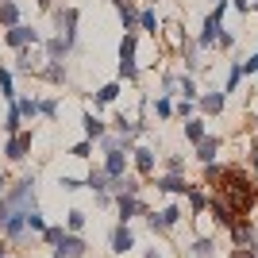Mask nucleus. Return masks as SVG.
<instances>
[{"label":"nucleus","instance_id":"f257e3e1","mask_svg":"<svg viewBox=\"0 0 258 258\" xmlns=\"http://www.w3.org/2000/svg\"><path fill=\"white\" fill-rule=\"evenodd\" d=\"M135 46H139V35H135V31H123V39H119V81H135V77H139Z\"/></svg>","mask_w":258,"mask_h":258},{"label":"nucleus","instance_id":"f03ea898","mask_svg":"<svg viewBox=\"0 0 258 258\" xmlns=\"http://www.w3.org/2000/svg\"><path fill=\"white\" fill-rule=\"evenodd\" d=\"M4 201H8L12 212H16V208H35V173H23L20 181L4 193Z\"/></svg>","mask_w":258,"mask_h":258},{"label":"nucleus","instance_id":"7ed1b4c3","mask_svg":"<svg viewBox=\"0 0 258 258\" xmlns=\"http://www.w3.org/2000/svg\"><path fill=\"white\" fill-rule=\"evenodd\" d=\"M43 43V35L35 31L31 23H16V27H8L4 31V46H12V50H27V46Z\"/></svg>","mask_w":258,"mask_h":258},{"label":"nucleus","instance_id":"20e7f679","mask_svg":"<svg viewBox=\"0 0 258 258\" xmlns=\"http://www.w3.org/2000/svg\"><path fill=\"white\" fill-rule=\"evenodd\" d=\"M54 16V31L62 35V39H70V43H77V23H81V12L77 8H50Z\"/></svg>","mask_w":258,"mask_h":258},{"label":"nucleus","instance_id":"39448f33","mask_svg":"<svg viewBox=\"0 0 258 258\" xmlns=\"http://www.w3.org/2000/svg\"><path fill=\"white\" fill-rule=\"evenodd\" d=\"M147 224H151V231L166 235L170 227L181 224V208H177V205H166V208H158V212H147Z\"/></svg>","mask_w":258,"mask_h":258},{"label":"nucleus","instance_id":"423d86ee","mask_svg":"<svg viewBox=\"0 0 258 258\" xmlns=\"http://www.w3.org/2000/svg\"><path fill=\"white\" fill-rule=\"evenodd\" d=\"M31 143H35L31 131H16V135H8V143H4V158H8V162H23L27 154H31Z\"/></svg>","mask_w":258,"mask_h":258},{"label":"nucleus","instance_id":"0eeeda50","mask_svg":"<svg viewBox=\"0 0 258 258\" xmlns=\"http://www.w3.org/2000/svg\"><path fill=\"white\" fill-rule=\"evenodd\" d=\"M227 231H231V239H235V247H243V250H258V227H254V224H247V216H239V220L227 227Z\"/></svg>","mask_w":258,"mask_h":258},{"label":"nucleus","instance_id":"6e6552de","mask_svg":"<svg viewBox=\"0 0 258 258\" xmlns=\"http://www.w3.org/2000/svg\"><path fill=\"white\" fill-rule=\"evenodd\" d=\"M0 235L8 239V243H20V239L27 235V208H16V212L0 224Z\"/></svg>","mask_w":258,"mask_h":258},{"label":"nucleus","instance_id":"1a4fd4ad","mask_svg":"<svg viewBox=\"0 0 258 258\" xmlns=\"http://www.w3.org/2000/svg\"><path fill=\"white\" fill-rule=\"evenodd\" d=\"M116 212H119V224H131L135 216H147L151 208L143 205V197H116Z\"/></svg>","mask_w":258,"mask_h":258},{"label":"nucleus","instance_id":"9d476101","mask_svg":"<svg viewBox=\"0 0 258 258\" xmlns=\"http://www.w3.org/2000/svg\"><path fill=\"white\" fill-rule=\"evenodd\" d=\"M108 250H112V254H127V250H135V235H131L127 224L112 227V235H108Z\"/></svg>","mask_w":258,"mask_h":258},{"label":"nucleus","instance_id":"9b49d317","mask_svg":"<svg viewBox=\"0 0 258 258\" xmlns=\"http://www.w3.org/2000/svg\"><path fill=\"white\" fill-rule=\"evenodd\" d=\"M154 189H162V193H170V197H185L193 185L185 181V173H162V177H154Z\"/></svg>","mask_w":258,"mask_h":258},{"label":"nucleus","instance_id":"f8f14e48","mask_svg":"<svg viewBox=\"0 0 258 258\" xmlns=\"http://www.w3.org/2000/svg\"><path fill=\"white\" fill-rule=\"evenodd\" d=\"M208 212H212V220H216V224H220V227H231V224H235V220H239V216H235V208H231V205H227V201H224V197H208Z\"/></svg>","mask_w":258,"mask_h":258},{"label":"nucleus","instance_id":"ddd939ff","mask_svg":"<svg viewBox=\"0 0 258 258\" xmlns=\"http://www.w3.org/2000/svg\"><path fill=\"white\" fill-rule=\"evenodd\" d=\"M224 104H227V93H201L197 97V112L201 116H220Z\"/></svg>","mask_w":258,"mask_h":258},{"label":"nucleus","instance_id":"4468645a","mask_svg":"<svg viewBox=\"0 0 258 258\" xmlns=\"http://www.w3.org/2000/svg\"><path fill=\"white\" fill-rule=\"evenodd\" d=\"M131 162H135V170H139L143 177H151V173H154V162H158V154H154L151 147H139V143H135V151H131Z\"/></svg>","mask_w":258,"mask_h":258},{"label":"nucleus","instance_id":"2eb2a0df","mask_svg":"<svg viewBox=\"0 0 258 258\" xmlns=\"http://www.w3.org/2000/svg\"><path fill=\"white\" fill-rule=\"evenodd\" d=\"M54 250H58V254H62V258H85L89 243H85V239H81V235H74V231H70V235H66V239H62V243H58V247H54Z\"/></svg>","mask_w":258,"mask_h":258},{"label":"nucleus","instance_id":"dca6fc26","mask_svg":"<svg viewBox=\"0 0 258 258\" xmlns=\"http://www.w3.org/2000/svg\"><path fill=\"white\" fill-rule=\"evenodd\" d=\"M43 50H46V62H62L66 54L74 50V43L62 39V35H54V39H43Z\"/></svg>","mask_w":258,"mask_h":258},{"label":"nucleus","instance_id":"f3484780","mask_svg":"<svg viewBox=\"0 0 258 258\" xmlns=\"http://www.w3.org/2000/svg\"><path fill=\"white\" fill-rule=\"evenodd\" d=\"M104 173L112 177V181L123 177V173H127V154H123V151H108L104 154Z\"/></svg>","mask_w":258,"mask_h":258},{"label":"nucleus","instance_id":"a211bd4d","mask_svg":"<svg viewBox=\"0 0 258 258\" xmlns=\"http://www.w3.org/2000/svg\"><path fill=\"white\" fill-rule=\"evenodd\" d=\"M81 127H85V139H93V143L108 135L104 119H100V116H93V112H81Z\"/></svg>","mask_w":258,"mask_h":258},{"label":"nucleus","instance_id":"6ab92c4d","mask_svg":"<svg viewBox=\"0 0 258 258\" xmlns=\"http://www.w3.org/2000/svg\"><path fill=\"white\" fill-rule=\"evenodd\" d=\"M85 189H93V193H108V189H112V177L104 173V166L89 170V177H85Z\"/></svg>","mask_w":258,"mask_h":258},{"label":"nucleus","instance_id":"aec40b11","mask_svg":"<svg viewBox=\"0 0 258 258\" xmlns=\"http://www.w3.org/2000/svg\"><path fill=\"white\" fill-rule=\"evenodd\" d=\"M39 77H43V81H50V85H66V66L62 62H46V66H39Z\"/></svg>","mask_w":258,"mask_h":258},{"label":"nucleus","instance_id":"412c9836","mask_svg":"<svg viewBox=\"0 0 258 258\" xmlns=\"http://www.w3.org/2000/svg\"><path fill=\"white\" fill-rule=\"evenodd\" d=\"M216 154H220V139L216 135H205V139L197 143V158L201 162H216Z\"/></svg>","mask_w":258,"mask_h":258},{"label":"nucleus","instance_id":"4be33fe9","mask_svg":"<svg viewBox=\"0 0 258 258\" xmlns=\"http://www.w3.org/2000/svg\"><path fill=\"white\" fill-rule=\"evenodd\" d=\"M16 70H20V74H39V58L31 54V46H27V50H16Z\"/></svg>","mask_w":258,"mask_h":258},{"label":"nucleus","instance_id":"5701e85b","mask_svg":"<svg viewBox=\"0 0 258 258\" xmlns=\"http://www.w3.org/2000/svg\"><path fill=\"white\" fill-rule=\"evenodd\" d=\"M119 23H123V31H135V27H139V8H135V4H119Z\"/></svg>","mask_w":258,"mask_h":258},{"label":"nucleus","instance_id":"b1692460","mask_svg":"<svg viewBox=\"0 0 258 258\" xmlns=\"http://www.w3.org/2000/svg\"><path fill=\"white\" fill-rule=\"evenodd\" d=\"M208 131H205V116H193V119H185V139L189 143H201Z\"/></svg>","mask_w":258,"mask_h":258},{"label":"nucleus","instance_id":"393cba45","mask_svg":"<svg viewBox=\"0 0 258 258\" xmlns=\"http://www.w3.org/2000/svg\"><path fill=\"white\" fill-rule=\"evenodd\" d=\"M177 93H181V100H197V97H201L193 74H181V77H177Z\"/></svg>","mask_w":258,"mask_h":258},{"label":"nucleus","instance_id":"a878e982","mask_svg":"<svg viewBox=\"0 0 258 258\" xmlns=\"http://www.w3.org/2000/svg\"><path fill=\"white\" fill-rule=\"evenodd\" d=\"M16 131H23V116H20V108H16V100H12L8 116H4V135H16Z\"/></svg>","mask_w":258,"mask_h":258},{"label":"nucleus","instance_id":"bb28decb","mask_svg":"<svg viewBox=\"0 0 258 258\" xmlns=\"http://www.w3.org/2000/svg\"><path fill=\"white\" fill-rule=\"evenodd\" d=\"M0 23H4V27H16V23H20V4H16V0H4V4H0Z\"/></svg>","mask_w":258,"mask_h":258},{"label":"nucleus","instance_id":"cd10ccee","mask_svg":"<svg viewBox=\"0 0 258 258\" xmlns=\"http://www.w3.org/2000/svg\"><path fill=\"white\" fill-rule=\"evenodd\" d=\"M185 74H197V70H201V46L197 43H185Z\"/></svg>","mask_w":258,"mask_h":258},{"label":"nucleus","instance_id":"c85d7f7f","mask_svg":"<svg viewBox=\"0 0 258 258\" xmlns=\"http://www.w3.org/2000/svg\"><path fill=\"white\" fill-rule=\"evenodd\" d=\"M119 93H123V85H119V81H108V85H100V89H97V104H112Z\"/></svg>","mask_w":258,"mask_h":258},{"label":"nucleus","instance_id":"c756f323","mask_svg":"<svg viewBox=\"0 0 258 258\" xmlns=\"http://www.w3.org/2000/svg\"><path fill=\"white\" fill-rule=\"evenodd\" d=\"M66 231H74V235L85 231V212H81V208H70V212H66Z\"/></svg>","mask_w":258,"mask_h":258},{"label":"nucleus","instance_id":"7c9ffc66","mask_svg":"<svg viewBox=\"0 0 258 258\" xmlns=\"http://www.w3.org/2000/svg\"><path fill=\"white\" fill-rule=\"evenodd\" d=\"M0 97L8 100H16V81H12V70H4V66H0Z\"/></svg>","mask_w":258,"mask_h":258},{"label":"nucleus","instance_id":"2f4dec72","mask_svg":"<svg viewBox=\"0 0 258 258\" xmlns=\"http://www.w3.org/2000/svg\"><path fill=\"white\" fill-rule=\"evenodd\" d=\"M66 235H70V231H66V227H58V224H46V227H43V243H46V247H58Z\"/></svg>","mask_w":258,"mask_h":258},{"label":"nucleus","instance_id":"473e14b6","mask_svg":"<svg viewBox=\"0 0 258 258\" xmlns=\"http://www.w3.org/2000/svg\"><path fill=\"white\" fill-rule=\"evenodd\" d=\"M185 197H189V208H193V216H201V212L208 208V197H205V189H197V185H193V189H189Z\"/></svg>","mask_w":258,"mask_h":258},{"label":"nucleus","instance_id":"72a5a7b5","mask_svg":"<svg viewBox=\"0 0 258 258\" xmlns=\"http://www.w3.org/2000/svg\"><path fill=\"white\" fill-rule=\"evenodd\" d=\"M139 27L147 35H158V16H154L151 8H139Z\"/></svg>","mask_w":258,"mask_h":258},{"label":"nucleus","instance_id":"f704fd0d","mask_svg":"<svg viewBox=\"0 0 258 258\" xmlns=\"http://www.w3.org/2000/svg\"><path fill=\"white\" fill-rule=\"evenodd\" d=\"M16 108H20V116L23 119H35V116H39V100H35V97H16Z\"/></svg>","mask_w":258,"mask_h":258},{"label":"nucleus","instance_id":"c9c22d12","mask_svg":"<svg viewBox=\"0 0 258 258\" xmlns=\"http://www.w3.org/2000/svg\"><path fill=\"white\" fill-rule=\"evenodd\" d=\"M189 250H193L197 258H216V243H212V239H193V247H189Z\"/></svg>","mask_w":258,"mask_h":258},{"label":"nucleus","instance_id":"e433bc0d","mask_svg":"<svg viewBox=\"0 0 258 258\" xmlns=\"http://www.w3.org/2000/svg\"><path fill=\"white\" fill-rule=\"evenodd\" d=\"M43 227H46L43 212H39V208H27V231H35V235H43Z\"/></svg>","mask_w":258,"mask_h":258},{"label":"nucleus","instance_id":"4c0bfd02","mask_svg":"<svg viewBox=\"0 0 258 258\" xmlns=\"http://www.w3.org/2000/svg\"><path fill=\"white\" fill-rule=\"evenodd\" d=\"M239 81H243V70H239V62H231V70H227V81H224V93H235Z\"/></svg>","mask_w":258,"mask_h":258},{"label":"nucleus","instance_id":"58836bf2","mask_svg":"<svg viewBox=\"0 0 258 258\" xmlns=\"http://www.w3.org/2000/svg\"><path fill=\"white\" fill-rule=\"evenodd\" d=\"M39 116L58 119V100H54V97H43V100H39Z\"/></svg>","mask_w":258,"mask_h":258},{"label":"nucleus","instance_id":"ea45409f","mask_svg":"<svg viewBox=\"0 0 258 258\" xmlns=\"http://www.w3.org/2000/svg\"><path fill=\"white\" fill-rule=\"evenodd\" d=\"M89 154H93V139H81L70 147V158H89Z\"/></svg>","mask_w":258,"mask_h":258},{"label":"nucleus","instance_id":"a19ab883","mask_svg":"<svg viewBox=\"0 0 258 258\" xmlns=\"http://www.w3.org/2000/svg\"><path fill=\"white\" fill-rule=\"evenodd\" d=\"M154 112H158L162 119H170L173 116V97H158V100H154Z\"/></svg>","mask_w":258,"mask_h":258},{"label":"nucleus","instance_id":"79ce46f5","mask_svg":"<svg viewBox=\"0 0 258 258\" xmlns=\"http://www.w3.org/2000/svg\"><path fill=\"white\" fill-rule=\"evenodd\" d=\"M58 185H62V193H77V189H85V181H77V177H70V173H62Z\"/></svg>","mask_w":258,"mask_h":258},{"label":"nucleus","instance_id":"37998d69","mask_svg":"<svg viewBox=\"0 0 258 258\" xmlns=\"http://www.w3.org/2000/svg\"><path fill=\"white\" fill-rule=\"evenodd\" d=\"M197 112V100H181V104H173V116H181V119H193Z\"/></svg>","mask_w":258,"mask_h":258},{"label":"nucleus","instance_id":"c03bdc74","mask_svg":"<svg viewBox=\"0 0 258 258\" xmlns=\"http://www.w3.org/2000/svg\"><path fill=\"white\" fill-rule=\"evenodd\" d=\"M166 173H185V158L181 154H166Z\"/></svg>","mask_w":258,"mask_h":258},{"label":"nucleus","instance_id":"a18cd8bd","mask_svg":"<svg viewBox=\"0 0 258 258\" xmlns=\"http://www.w3.org/2000/svg\"><path fill=\"white\" fill-rule=\"evenodd\" d=\"M177 93V74H166L162 77V97H173Z\"/></svg>","mask_w":258,"mask_h":258},{"label":"nucleus","instance_id":"49530a36","mask_svg":"<svg viewBox=\"0 0 258 258\" xmlns=\"http://www.w3.org/2000/svg\"><path fill=\"white\" fill-rule=\"evenodd\" d=\"M239 70H243V77L258 74V54H250V58H243V62H239Z\"/></svg>","mask_w":258,"mask_h":258},{"label":"nucleus","instance_id":"de8ad7c7","mask_svg":"<svg viewBox=\"0 0 258 258\" xmlns=\"http://www.w3.org/2000/svg\"><path fill=\"white\" fill-rule=\"evenodd\" d=\"M216 46H220V50H231V46H235V35H231V31H220V35H216Z\"/></svg>","mask_w":258,"mask_h":258},{"label":"nucleus","instance_id":"09e8293b","mask_svg":"<svg viewBox=\"0 0 258 258\" xmlns=\"http://www.w3.org/2000/svg\"><path fill=\"white\" fill-rule=\"evenodd\" d=\"M227 4H231L235 12H243V16H247V12H254V0H227Z\"/></svg>","mask_w":258,"mask_h":258},{"label":"nucleus","instance_id":"8fccbe9b","mask_svg":"<svg viewBox=\"0 0 258 258\" xmlns=\"http://www.w3.org/2000/svg\"><path fill=\"white\" fill-rule=\"evenodd\" d=\"M227 258H258V250H243V247H235Z\"/></svg>","mask_w":258,"mask_h":258},{"label":"nucleus","instance_id":"3c124183","mask_svg":"<svg viewBox=\"0 0 258 258\" xmlns=\"http://www.w3.org/2000/svg\"><path fill=\"white\" fill-rule=\"evenodd\" d=\"M8 193V173H0V197Z\"/></svg>","mask_w":258,"mask_h":258},{"label":"nucleus","instance_id":"603ef678","mask_svg":"<svg viewBox=\"0 0 258 258\" xmlns=\"http://www.w3.org/2000/svg\"><path fill=\"white\" fill-rule=\"evenodd\" d=\"M35 4H39L43 12H50V8H54V0H35Z\"/></svg>","mask_w":258,"mask_h":258},{"label":"nucleus","instance_id":"864d4df0","mask_svg":"<svg viewBox=\"0 0 258 258\" xmlns=\"http://www.w3.org/2000/svg\"><path fill=\"white\" fill-rule=\"evenodd\" d=\"M143 258H162V250H154V247H151V250H147Z\"/></svg>","mask_w":258,"mask_h":258},{"label":"nucleus","instance_id":"5fc2aeb1","mask_svg":"<svg viewBox=\"0 0 258 258\" xmlns=\"http://www.w3.org/2000/svg\"><path fill=\"white\" fill-rule=\"evenodd\" d=\"M0 258H8V247H4V239H0Z\"/></svg>","mask_w":258,"mask_h":258},{"label":"nucleus","instance_id":"6e6d98bb","mask_svg":"<svg viewBox=\"0 0 258 258\" xmlns=\"http://www.w3.org/2000/svg\"><path fill=\"white\" fill-rule=\"evenodd\" d=\"M112 4H116V8H119V4H127V0H112Z\"/></svg>","mask_w":258,"mask_h":258},{"label":"nucleus","instance_id":"4d7b16f0","mask_svg":"<svg viewBox=\"0 0 258 258\" xmlns=\"http://www.w3.org/2000/svg\"><path fill=\"white\" fill-rule=\"evenodd\" d=\"M50 258H62V254H58V250H54V254H50Z\"/></svg>","mask_w":258,"mask_h":258},{"label":"nucleus","instance_id":"13d9d810","mask_svg":"<svg viewBox=\"0 0 258 258\" xmlns=\"http://www.w3.org/2000/svg\"><path fill=\"white\" fill-rule=\"evenodd\" d=\"M254 12H258V0H254Z\"/></svg>","mask_w":258,"mask_h":258}]
</instances>
